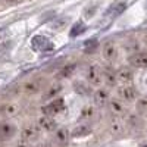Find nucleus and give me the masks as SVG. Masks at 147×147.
<instances>
[{
  "label": "nucleus",
  "mask_w": 147,
  "mask_h": 147,
  "mask_svg": "<svg viewBox=\"0 0 147 147\" xmlns=\"http://www.w3.org/2000/svg\"><path fill=\"white\" fill-rule=\"evenodd\" d=\"M31 47L34 52H52L53 43L44 35H35L31 40Z\"/></svg>",
  "instance_id": "f257e3e1"
},
{
  "label": "nucleus",
  "mask_w": 147,
  "mask_h": 147,
  "mask_svg": "<svg viewBox=\"0 0 147 147\" xmlns=\"http://www.w3.org/2000/svg\"><path fill=\"white\" fill-rule=\"evenodd\" d=\"M16 134V127L9 121L0 122V141H9Z\"/></svg>",
  "instance_id": "f03ea898"
},
{
  "label": "nucleus",
  "mask_w": 147,
  "mask_h": 147,
  "mask_svg": "<svg viewBox=\"0 0 147 147\" xmlns=\"http://www.w3.org/2000/svg\"><path fill=\"white\" fill-rule=\"evenodd\" d=\"M87 80L91 85H100L103 81V69L99 65H91L87 71Z\"/></svg>",
  "instance_id": "7ed1b4c3"
},
{
  "label": "nucleus",
  "mask_w": 147,
  "mask_h": 147,
  "mask_svg": "<svg viewBox=\"0 0 147 147\" xmlns=\"http://www.w3.org/2000/svg\"><path fill=\"white\" fill-rule=\"evenodd\" d=\"M63 110H65V102H63V99H56L52 103H49L47 106L43 107V113L44 115H49V116H53V115H57L60 112H63Z\"/></svg>",
  "instance_id": "20e7f679"
},
{
  "label": "nucleus",
  "mask_w": 147,
  "mask_h": 147,
  "mask_svg": "<svg viewBox=\"0 0 147 147\" xmlns=\"http://www.w3.org/2000/svg\"><path fill=\"white\" fill-rule=\"evenodd\" d=\"M118 94H119L121 99L125 100V102H132V100H136V97H137V91L131 84H124L122 87H119Z\"/></svg>",
  "instance_id": "39448f33"
},
{
  "label": "nucleus",
  "mask_w": 147,
  "mask_h": 147,
  "mask_svg": "<svg viewBox=\"0 0 147 147\" xmlns=\"http://www.w3.org/2000/svg\"><path fill=\"white\" fill-rule=\"evenodd\" d=\"M40 137V128L35 127V125H27L25 128L22 129V140L25 141H37Z\"/></svg>",
  "instance_id": "423d86ee"
},
{
  "label": "nucleus",
  "mask_w": 147,
  "mask_h": 147,
  "mask_svg": "<svg viewBox=\"0 0 147 147\" xmlns=\"http://www.w3.org/2000/svg\"><path fill=\"white\" fill-rule=\"evenodd\" d=\"M118 56V49L113 41H107L103 44V57L107 62H113Z\"/></svg>",
  "instance_id": "0eeeda50"
},
{
  "label": "nucleus",
  "mask_w": 147,
  "mask_h": 147,
  "mask_svg": "<svg viewBox=\"0 0 147 147\" xmlns=\"http://www.w3.org/2000/svg\"><path fill=\"white\" fill-rule=\"evenodd\" d=\"M125 9H127V2H125V0H118V2H115L112 6L107 9L106 13H107L109 16H112V18H116V16H119L121 13H124Z\"/></svg>",
  "instance_id": "6e6552de"
},
{
  "label": "nucleus",
  "mask_w": 147,
  "mask_h": 147,
  "mask_svg": "<svg viewBox=\"0 0 147 147\" xmlns=\"http://www.w3.org/2000/svg\"><path fill=\"white\" fill-rule=\"evenodd\" d=\"M129 63L136 68H146L147 66V53H134L129 57Z\"/></svg>",
  "instance_id": "1a4fd4ad"
},
{
  "label": "nucleus",
  "mask_w": 147,
  "mask_h": 147,
  "mask_svg": "<svg viewBox=\"0 0 147 147\" xmlns=\"http://www.w3.org/2000/svg\"><path fill=\"white\" fill-rule=\"evenodd\" d=\"M38 125L44 131H55L56 129V121L53 119V116L44 115V116H41L38 119Z\"/></svg>",
  "instance_id": "9d476101"
},
{
  "label": "nucleus",
  "mask_w": 147,
  "mask_h": 147,
  "mask_svg": "<svg viewBox=\"0 0 147 147\" xmlns=\"http://www.w3.org/2000/svg\"><path fill=\"white\" fill-rule=\"evenodd\" d=\"M41 90V80H34V81H28L24 84L22 91L27 94H35Z\"/></svg>",
  "instance_id": "9b49d317"
},
{
  "label": "nucleus",
  "mask_w": 147,
  "mask_h": 147,
  "mask_svg": "<svg viewBox=\"0 0 147 147\" xmlns=\"http://www.w3.org/2000/svg\"><path fill=\"white\" fill-rule=\"evenodd\" d=\"M116 78L122 84H129L132 81V71L128 68H121L119 71H116Z\"/></svg>",
  "instance_id": "f8f14e48"
},
{
  "label": "nucleus",
  "mask_w": 147,
  "mask_h": 147,
  "mask_svg": "<svg viewBox=\"0 0 147 147\" xmlns=\"http://www.w3.org/2000/svg\"><path fill=\"white\" fill-rule=\"evenodd\" d=\"M103 81L109 85V87H113V85L118 82L116 72H115L112 68H105V69H103Z\"/></svg>",
  "instance_id": "ddd939ff"
},
{
  "label": "nucleus",
  "mask_w": 147,
  "mask_h": 147,
  "mask_svg": "<svg viewBox=\"0 0 147 147\" xmlns=\"http://www.w3.org/2000/svg\"><path fill=\"white\" fill-rule=\"evenodd\" d=\"M90 132H91V127H90V125L81 124V125H78L75 129L72 131V137H74V138H82V137L90 136Z\"/></svg>",
  "instance_id": "4468645a"
},
{
  "label": "nucleus",
  "mask_w": 147,
  "mask_h": 147,
  "mask_svg": "<svg viewBox=\"0 0 147 147\" xmlns=\"http://www.w3.org/2000/svg\"><path fill=\"white\" fill-rule=\"evenodd\" d=\"M109 102V93L106 91V90H103V88H100V90H97L96 93H94V103L97 105V106H105L106 103Z\"/></svg>",
  "instance_id": "2eb2a0df"
},
{
  "label": "nucleus",
  "mask_w": 147,
  "mask_h": 147,
  "mask_svg": "<svg viewBox=\"0 0 147 147\" xmlns=\"http://www.w3.org/2000/svg\"><path fill=\"white\" fill-rule=\"evenodd\" d=\"M69 137H71V134H69V131H68L66 128H59V129L56 131V136H55V138H56L57 144H60V146L68 144Z\"/></svg>",
  "instance_id": "dca6fc26"
},
{
  "label": "nucleus",
  "mask_w": 147,
  "mask_h": 147,
  "mask_svg": "<svg viewBox=\"0 0 147 147\" xmlns=\"http://www.w3.org/2000/svg\"><path fill=\"white\" fill-rule=\"evenodd\" d=\"M74 90H75V93H78L80 96H88L91 88L88 84H85L82 81H75L74 82Z\"/></svg>",
  "instance_id": "f3484780"
},
{
  "label": "nucleus",
  "mask_w": 147,
  "mask_h": 147,
  "mask_svg": "<svg viewBox=\"0 0 147 147\" xmlns=\"http://www.w3.org/2000/svg\"><path fill=\"white\" fill-rule=\"evenodd\" d=\"M18 113V106L16 105H3V106H0V115H3V116H13Z\"/></svg>",
  "instance_id": "a211bd4d"
},
{
  "label": "nucleus",
  "mask_w": 147,
  "mask_h": 147,
  "mask_svg": "<svg viewBox=\"0 0 147 147\" xmlns=\"http://www.w3.org/2000/svg\"><path fill=\"white\" fill-rule=\"evenodd\" d=\"M60 91H62V85H60L59 82H55V84H52L50 87H49V90L44 93V99H52V97H56Z\"/></svg>",
  "instance_id": "6ab92c4d"
},
{
  "label": "nucleus",
  "mask_w": 147,
  "mask_h": 147,
  "mask_svg": "<svg viewBox=\"0 0 147 147\" xmlns=\"http://www.w3.org/2000/svg\"><path fill=\"white\" fill-rule=\"evenodd\" d=\"M109 107H110V110L118 116V115H122L125 112V107H124V105H122L119 100H110L109 102Z\"/></svg>",
  "instance_id": "aec40b11"
},
{
  "label": "nucleus",
  "mask_w": 147,
  "mask_h": 147,
  "mask_svg": "<svg viewBox=\"0 0 147 147\" xmlns=\"http://www.w3.org/2000/svg\"><path fill=\"white\" fill-rule=\"evenodd\" d=\"M68 22H69V18L60 16V18H57V19H55V21L52 22V28L56 30V31H62V30L68 25Z\"/></svg>",
  "instance_id": "412c9836"
},
{
  "label": "nucleus",
  "mask_w": 147,
  "mask_h": 147,
  "mask_svg": "<svg viewBox=\"0 0 147 147\" xmlns=\"http://www.w3.org/2000/svg\"><path fill=\"white\" fill-rule=\"evenodd\" d=\"M110 129H112L113 134H122L124 132V124L119 118H113L112 122H110Z\"/></svg>",
  "instance_id": "4be33fe9"
},
{
  "label": "nucleus",
  "mask_w": 147,
  "mask_h": 147,
  "mask_svg": "<svg viewBox=\"0 0 147 147\" xmlns=\"http://www.w3.org/2000/svg\"><path fill=\"white\" fill-rule=\"evenodd\" d=\"M84 31H85V24L81 22V21H78V22H75V24L72 25L71 37H72V38H74V37H78V35H81Z\"/></svg>",
  "instance_id": "5701e85b"
},
{
  "label": "nucleus",
  "mask_w": 147,
  "mask_h": 147,
  "mask_svg": "<svg viewBox=\"0 0 147 147\" xmlns=\"http://www.w3.org/2000/svg\"><path fill=\"white\" fill-rule=\"evenodd\" d=\"M75 68H77L75 63H69V65H66L65 68H62V71H60V74H59V77H62V78L71 77L72 74H74V71H75Z\"/></svg>",
  "instance_id": "b1692460"
},
{
  "label": "nucleus",
  "mask_w": 147,
  "mask_h": 147,
  "mask_svg": "<svg viewBox=\"0 0 147 147\" xmlns=\"http://www.w3.org/2000/svg\"><path fill=\"white\" fill-rule=\"evenodd\" d=\"M97 46H99V43H97V40H96V38H93V40H87V41H85V44H84L85 52H87V53L94 52L96 49H97Z\"/></svg>",
  "instance_id": "393cba45"
},
{
  "label": "nucleus",
  "mask_w": 147,
  "mask_h": 147,
  "mask_svg": "<svg viewBox=\"0 0 147 147\" xmlns=\"http://www.w3.org/2000/svg\"><path fill=\"white\" fill-rule=\"evenodd\" d=\"M93 115H94V107L93 106H85L81 112L82 119H90V118H93Z\"/></svg>",
  "instance_id": "a878e982"
},
{
  "label": "nucleus",
  "mask_w": 147,
  "mask_h": 147,
  "mask_svg": "<svg viewBox=\"0 0 147 147\" xmlns=\"http://www.w3.org/2000/svg\"><path fill=\"white\" fill-rule=\"evenodd\" d=\"M137 107H138L140 112H147V97H144V99H140V100H138Z\"/></svg>",
  "instance_id": "bb28decb"
},
{
  "label": "nucleus",
  "mask_w": 147,
  "mask_h": 147,
  "mask_svg": "<svg viewBox=\"0 0 147 147\" xmlns=\"http://www.w3.org/2000/svg\"><path fill=\"white\" fill-rule=\"evenodd\" d=\"M7 34H6V31H2V32H0V46H2V44H6L7 41Z\"/></svg>",
  "instance_id": "cd10ccee"
},
{
  "label": "nucleus",
  "mask_w": 147,
  "mask_h": 147,
  "mask_svg": "<svg viewBox=\"0 0 147 147\" xmlns=\"http://www.w3.org/2000/svg\"><path fill=\"white\" fill-rule=\"evenodd\" d=\"M138 49V44H136V43H132V44H128V46H125V50H137Z\"/></svg>",
  "instance_id": "c85d7f7f"
},
{
  "label": "nucleus",
  "mask_w": 147,
  "mask_h": 147,
  "mask_svg": "<svg viewBox=\"0 0 147 147\" xmlns=\"http://www.w3.org/2000/svg\"><path fill=\"white\" fill-rule=\"evenodd\" d=\"M16 147H32V146H31V143H30V141L22 140V141H19V144H18Z\"/></svg>",
  "instance_id": "c756f323"
},
{
  "label": "nucleus",
  "mask_w": 147,
  "mask_h": 147,
  "mask_svg": "<svg viewBox=\"0 0 147 147\" xmlns=\"http://www.w3.org/2000/svg\"><path fill=\"white\" fill-rule=\"evenodd\" d=\"M35 147H50V144H49L47 141H43V143H38Z\"/></svg>",
  "instance_id": "7c9ffc66"
},
{
  "label": "nucleus",
  "mask_w": 147,
  "mask_h": 147,
  "mask_svg": "<svg viewBox=\"0 0 147 147\" xmlns=\"http://www.w3.org/2000/svg\"><path fill=\"white\" fill-rule=\"evenodd\" d=\"M140 147H147V143H144V144H141Z\"/></svg>",
  "instance_id": "2f4dec72"
},
{
  "label": "nucleus",
  "mask_w": 147,
  "mask_h": 147,
  "mask_svg": "<svg viewBox=\"0 0 147 147\" xmlns=\"http://www.w3.org/2000/svg\"><path fill=\"white\" fill-rule=\"evenodd\" d=\"M7 2H10V3H15V2H16V0H7Z\"/></svg>",
  "instance_id": "473e14b6"
}]
</instances>
